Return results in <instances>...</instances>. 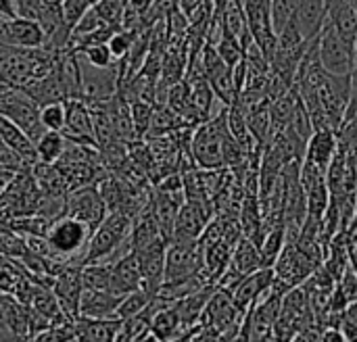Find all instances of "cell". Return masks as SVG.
<instances>
[{"instance_id": "obj_1", "label": "cell", "mask_w": 357, "mask_h": 342, "mask_svg": "<svg viewBox=\"0 0 357 342\" xmlns=\"http://www.w3.org/2000/svg\"><path fill=\"white\" fill-rule=\"evenodd\" d=\"M230 134L228 127V107L218 113V117H209L207 121L199 123L192 132V144H190V157L197 167L201 169H213L220 171L226 167L224 157V144Z\"/></svg>"}, {"instance_id": "obj_2", "label": "cell", "mask_w": 357, "mask_h": 342, "mask_svg": "<svg viewBox=\"0 0 357 342\" xmlns=\"http://www.w3.org/2000/svg\"><path fill=\"white\" fill-rule=\"evenodd\" d=\"M132 221H134V217L128 215L126 211H111V213H107V217L98 224V228L90 236V242L86 247L82 265L105 261L113 253H117L130 240Z\"/></svg>"}, {"instance_id": "obj_3", "label": "cell", "mask_w": 357, "mask_h": 342, "mask_svg": "<svg viewBox=\"0 0 357 342\" xmlns=\"http://www.w3.org/2000/svg\"><path fill=\"white\" fill-rule=\"evenodd\" d=\"M318 61L331 75H354L356 71V44L345 40L337 27L326 19L318 40Z\"/></svg>"}, {"instance_id": "obj_4", "label": "cell", "mask_w": 357, "mask_h": 342, "mask_svg": "<svg viewBox=\"0 0 357 342\" xmlns=\"http://www.w3.org/2000/svg\"><path fill=\"white\" fill-rule=\"evenodd\" d=\"M90 236H92V230L88 228V224H84L82 219H75L67 213L52 219L46 230V240L52 251V257L65 259V261L73 259L82 251L86 253Z\"/></svg>"}, {"instance_id": "obj_5", "label": "cell", "mask_w": 357, "mask_h": 342, "mask_svg": "<svg viewBox=\"0 0 357 342\" xmlns=\"http://www.w3.org/2000/svg\"><path fill=\"white\" fill-rule=\"evenodd\" d=\"M205 274V249L199 240H169L165 251V282L176 284Z\"/></svg>"}, {"instance_id": "obj_6", "label": "cell", "mask_w": 357, "mask_h": 342, "mask_svg": "<svg viewBox=\"0 0 357 342\" xmlns=\"http://www.w3.org/2000/svg\"><path fill=\"white\" fill-rule=\"evenodd\" d=\"M0 115L15 121L33 142L48 132L40 119V104L21 88H8L0 92Z\"/></svg>"}, {"instance_id": "obj_7", "label": "cell", "mask_w": 357, "mask_h": 342, "mask_svg": "<svg viewBox=\"0 0 357 342\" xmlns=\"http://www.w3.org/2000/svg\"><path fill=\"white\" fill-rule=\"evenodd\" d=\"M243 320H245V313L234 305L232 293L224 286H218L199 320V326L209 336H218L222 332H228L241 326Z\"/></svg>"}, {"instance_id": "obj_8", "label": "cell", "mask_w": 357, "mask_h": 342, "mask_svg": "<svg viewBox=\"0 0 357 342\" xmlns=\"http://www.w3.org/2000/svg\"><path fill=\"white\" fill-rule=\"evenodd\" d=\"M79 71H82V96L86 102H102L115 98L119 92V65L111 67H92L79 54Z\"/></svg>"}, {"instance_id": "obj_9", "label": "cell", "mask_w": 357, "mask_h": 342, "mask_svg": "<svg viewBox=\"0 0 357 342\" xmlns=\"http://www.w3.org/2000/svg\"><path fill=\"white\" fill-rule=\"evenodd\" d=\"M65 213L75 219H82L94 232L109 211L96 184H88L65 194Z\"/></svg>"}, {"instance_id": "obj_10", "label": "cell", "mask_w": 357, "mask_h": 342, "mask_svg": "<svg viewBox=\"0 0 357 342\" xmlns=\"http://www.w3.org/2000/svg\"><path fill=\"white\" fill-rule=\"evenodd\" d=\"M213 219V203L211 201H184L174 228L172 240H199L205 228Z\"/></svg>"}, {"instance_id": "obj_11", "label": "cell", "mask_w": 357, "mask_h": 342, "mask_svg": "<svg viewBox=\"0 0 357 342\" xmlns=\"http://www.w3.org/2000/svg\"><path fill=\"white\" fill-rule=\"evenodd\" d=\"M261 267H264V259H261L259 247L253 240L243 236L238 240V244L234 247V253H232V259L228 263V270L220 278L218 286H224V288L232 290L243 278H247L249 274H253V272H257Z\"/></svg>"}, {"instance_id": "obj_12", "label": "cell", "mask_w": 357, "mask_h": 342, "mask_svg": "<svg viewBox=\"0 0 357 342\" xmlns=\"http://www.w3.org/2000/svg\"><path fill=\"white\" fill-rule=\"evenodd\" d=\"M165 251H167L165 238H157L149 247L134 251L138 257L140 274H142V288L151 297H157L159 288L165 282Z\"/></svg>"}, {"instance_id": "obj_13", "label": "cell", "mask_w": 357, "mask_h": 342, "mask_svg": "<svg viewBox=\"0 0 357 342\" xmlns=\"http://www.w3.org/2000/svg\"><path fill=\"white\" fill-rule=\"evenodd\" d=\"M82 263H69L52 278V290L63 307V311L69 316V320H77L79 316V299L84 293V282H82Z\"/></svg>"}, {"instance_id": "obj_14", "label": "cell", "mask_w": 357, "mask_h": 342, "mask_svg": "<svg viewBox=\"0 0 357 342\" xmlns=\"http://www.w3.org/2000/svg\"><path fill=\"white\" fill-rule=\"evenodd\" d=\"M65 109H67V119H65V127L61 134L71 142L96 146L88 102L84 98H69V100H65Z\"/></svg>"}, {"instance_id": "obj_15", "label": "cell", "mask_w": 357, "mask_h": 342, "mask_svg": "<svg viewBox=\"0 0 357 342\" xmlns=\"http://www.w3.org/2000/svg\"><path fill=\"white\" fill-rule=\"evenodd\" d=\"M276 278V272L274 267H261L253 274H249L247 278H243L230 293H232V299H234V305L247 313L272 286Z\"/></svg>"}, {"instance_id": "obj_16", "label": "cell", "mask_w": 357, "mask_h": 342, "mask_svg": "<svg viewBox=\"0 0 357 342\" xmlns=\"http://www.w3.org/2000/svg\"><path fill=\"white\" fill-rule=\"evenodd\" d=\"M184 201H186L184 190H180V192H167V190L155 188V192L151 194V209H153L155 221L159 226L161 236L167 242L174 238L176 217H178V211H180V207H182Z\"/></svg>"}, {"instance_id": "obj_17", "label": "cell", "mask_w": 357, "mask_h": 342, "mask_svg": "<svg viewBox=\"0 0 357 342\" xmlns=\"http://www.w3.org/2000/svg\"><path fill=\"white\" fill-rule=\"evenodd\" d=\"M140 288H142V274H140L138 257L134 251L128 249V253H123L117 261H113L109 293H113L117 297H126Z\"/></svg>"}, {"instance_id": "obj_18", "label": "cell", "mask_w": 357, "mask_h": 342, "mask_svg": "<svg viewBox=\"0 0 357 342\" xmlns=\"http://www.w3.org/2000/svg\"><path fill=\"white\" fill-rule=\"evenodd\" d=\"M21 90L27 96H31L40 107L50 104V102H65V100H69V90H67V86H65V81L61 77L59 67H54L44 77L27 81L25 86H21Z\"/></svg>"}, {"instance_id": "obj_19", "label": "cell", "mask_w": 357, "mask_h": 342, "mask_svg": "<svg viewBox=\"0 0 357 342\" xmlns=\"http://www.w3.org/2000/svg\"><path fill=\"white\" fill-rule=\"evenodd\" d=\"M337 150H339L337 132L331 130V127H318V130H314V134H312V138L307 142L303 161L314 163V165H318L320 169L326 171L331 161L335 159Z\"/></svg>"}, {"instance_id": "obj_20", "label": "cell", "mask_w": 357, "mask_h": 342, "mask_svg": "<svg viewBox=\"0 0 357 342\" xmlns=\"http://www.w3.org/2000/svg\"><path fill=\"white\" fill-rule=\"evenodd\" d=\"M0 140L2 144H6L13 153H17L21 157V161L25 163V167H31L38 163V150H36V142L8 117L0 115Z\"/></svg>"}, {"instance_id": "obj_21", "label": "cell", "mask_w": 357, "mask_h": 342, "mask_svg": "<svg viewBox=\"0 0 357 342\" xmlns=\"http://www.w3.org/2000/svg\"><path fill=\"white\" fill-rule=\"evenodd\" d=\"M121 320L117 318H77L75 342H115Z\"/></svg>"}, {"instance_id": "obj_22", "label": "cell", "mask_w": 357, "mask_h": 342, "mask_svg": "<svg viewBox=\"0 0 357 342\" xmlns=\"http://www.w3.org/2000/svg\"><path fill=\"white\" fill-rule=\"evenodd\" d=\"M123 297H117L109 290H90L84 288L79 299V316L77 318H115Z\"/></svg>"}, {"instance_id": "obj_23", "label": "cell", "mask_w": 357, "mask_h": 342, "mask_svg": "<svg viewBox=\"0 0 357 342\" xmlns=\"http://www.w3.org/2000/svg\"><path fill=\"white\" fill-rule=\"evenodd\" d=\"M215 288H218V284H207V286L190 293L188 297H182V299L172 303L176 307L180 320H182V326L186 330L199 326V320H201V316H203V311H205V307H207V303H209Z\"/></svg>"}, {"instance_id": "obj_24", "label": "cell", "mask_w": 357, "mask_h": 342, "mask_svg": "<svg viewBox=\"0 0 357 342\" xmlns=\"http://www.w3.org/2000/svg\"><path fill=\"white\" fill-rule=\"evenodd\" d=\"M295 21L307 42H314L326 23V0H299Z\"/></svg>"}, {"instance_id": "obj_25", "label": "cell", "mask_w": 357, "mask_h": 342, "mask_svg": "<svg viewBox=\"0 0 357 342\" xmlns=\"http://www.w3.org/2000/svg\"><path fill=\"white\" fill-rule=\"evenodd\" d=\"M10 38L15 48H40L46 44V33L38 21L31 19H8Z\"/></svg>"}, {"instance_id": "obj_26", "label": "cell", "mask_w": 357, "mask_h": 342, "mask_svg": "<svg viewBox=\"0 0 357 342\" xmlns=\"http://www.w3.org/2000/svg\"><path fill=\"white\" fill-rule=\"evenodd\" d=\"M190 330V328H188ZM151 332L159 339L161 342H174L176 339H180L186 328L182 326V320L176 311L174 305H165L161 307L151 322Z\"/></svg>"}, {"instance_id": "obj_27", "label": "cell", "mask_w": 357, "mask_h": 342, "mask_svg": "<svg viewBox=\"0 0 357 342\" xmlns=\"http://www.w3.org/2000/svg\"><path fill=\"white\" fill-rule=\"evenodd\" d=\"M65 146H67V138H65L61 132H52V130H48V132H46V134L36 142L38 161H40V163L54 165V163L63 157Z\"/></svg>"}, {"instance_id": "obj_28", "label": "cell", "mask_w": 357, "mask_h": 342, "mask_svg": "<svg viewBox=\"0 0 357 342\" xmlns=\"http://www.w3.org/2000/svg\"><path fill=\"white\" fill-rule=\"evenodd\" d=\"M284 244H287V228H284V224H278V226H274V228H270L266 232V238H264V242L259 247L264 267H274V263H276L278 255L282 253Z\"/></svg>"}, {"instance_id": "obj_29", "label": "cell", "mask_w": 357, "mask_h": 342, "mask_svg": "<svg viewBox=\"0 0 357 342\" xmlns=\"http://www.w3.org/2000/svg\"><path fill=\"white\" fill-rule=\"evenodd\" d=\"M111 272L113 263L111 261H98V263H88L82 267V282L84 288L90 290H109L111 288Z\"/></svg>"}, {"instance_id": "obj_30", "label": "cell", "mask_w": 357, "mask_h": 342, "mask_svg": "<svg viewBox=\"0 0 357 342\" xmlns=\"http://www.w3.org/2000/svg\"><path fill=\"white\" fill-rule=\"evenodd\" d=\"M153 299H155V297H151L144 288L134 290V293H130V295H126V297L121 299V303H119V307H117V311H115V318H117V320H128V318H132V316H138L140 311H144V309L151 305Z\"/></svg>"}, {"instance_id": "obj_31", "label": "cell", "mask_w": 357, "mask_h": 342, "mask_svg": "<svg viewBox=\"0 0 357 342\" xmlns=\"http://www.w3.org/2000/svg\"><path fill=\"white\" fill-rule=\"evenodd\" d=\"M92 8L96 10V15L100 17V21L105 25L121 27L123 25L126 10H128V0H100Z\"/></svg>"}, {"instance_id": "obj_32", "label": "cell", "mask_w": 357, "mask_h": 342, "mask_svg": "<svg viewBox=\"0 0 357 342\" xmlns=\"http://www.w3.org/2000/svg\"><path fill=\"white\" fill-rule=\"evenodd\" d=\"M299 8V0H270V15H272V27L278 36V31H282L287 27V23H291L297 15Z\"/></svg>"}, {"instance_id": "obj_33", "label": "cell", "mask_w": 357, "mask_h": 342, "mask_svg": "<svg viewBox=\"0 0 357 342\" xmlns=\"http://www.w3.org/2000/svg\"><path fill=\"white\" fill-rule=\"evenodd\" d=\"M75 322L65 324H50L46 330L38 332L36 336L27 339V342H75Z\"/></svg>"}, {"instance_id": "obj_34", "label": "cell", "mask_w": 357, "mask_h": 342, "mask_svg": "<svg viewBox=\"0 0 357 342\" xmlns=\"http://www.w3.org/2000/svg\"><path fill=\"white\" fill-rule=\"evenodd\" d=\"M73 50L92 67H111L117 63L107 44H94V46H84V48H73Z\"/></svg>"}, {"instance_id": "obj_35", "label": "cell", "mask_w": 357, "mask_h": 342, "mask_svg": "<svg viewBox=\"0 0 357 342\" xmlns=\"http://www.w3.org/2000/svg\"><path fill=\"white\" fill-rule=\"evenodd\" d=\"M130 113H132V123H134L136 136H144L149 132V127H151L155 104L144 102V100H136V102L130 104Z\"/></svg>"}, {"instance_id": "obj_36", "label": "cell", "mask_w": 357, "mask_h": 342, "mask_svg": "<svg viewBox=\"0 0 357 342\" xmlns=\"http://www.w3.org/2000/svg\"><path fill=\"white\" fill-rule=\"evenodd\" d=\"M40 119L44 123L46 130L52 132H63L65 127V119H67V109L65 102H50L40 107Z\"/></svg>"}, {"instance_id": "obj_37", "label": "cell", "mask_w": 357, "mask_h": 342, "mask_svg": "<svg viewBox=\"0 0 357 342\" xmlns=\"http://www.w3.org/2000/svg\"><path fill=\"white\" fill-rule=\"evenodd\" d=\"M138 33H140V31H132V29H123V27H121L119 31H115V33L111 36V40L107 42V46H109L111 54L115 56V61H121V59L132 50V46H134Z\"/></svg>"}, {"instance_id": "obj_38", "label": "cell", "mask_w": 357, "mask_h": 342, "mask_svg": "<svg viewBox=\"0 0 357 342\" xmlns=\"http://www.w3.org/2000/svg\"><path fill=\"white\" fill-rule=\"evenodd\" d=\"M88 0H63V23L69 31L79 23V19L88 13Z\"/></svg>"}, {"instance_id": "obj_39", "label": "cell", "mask_w": 357, "mask_h": 342, "mask_svg": "<svg viewBox=\"0 0 357 342\" xmlns=\"http://www.w3.org/2000/svg\"><path fill=\"white\" fill-rule=\"evenodd\" d=\"M105 23L100 21V17L96 15V10L90 6L88 8V13L79 19V23L73 27V31H71V44L75 42V40H79V38H84V36H88V33H92V31H96V29H100Z\"/></svg>"}, {"instance_id": "obj_40", "label": "cell", "mask_w": 357, "mask_h": 342, "mask_svg": "<svg viewBox=\"0 0 357 342\" xmlns=\"http://www.w3.org/2000/svg\"><path fill=\"white\" fill-rule=\"evenodd\" d=\"M15 8H17V17H21V19L40 21L44 4H42V0H15Z\"/></svg>"}, {"instance_id": "obj_41", "label": "cell", "mask_w": 357, "mask_h": 342, "mask_svg": "<svg viewBox=\"0 0 357 342\" xmlns=\"http://www.w3.org/2000/svg\"><path fill=\"white\" fill-rule=\"evenodd\" d=\"M337 288L345 295V299L349 303H356L357 301V272L349 265L347 272L343 274V278L337 282Z\"/></svg>"}, {"instance_id": "obj_42", "label": "cell", "mask_w": 357, "mask_h": 342, "mask_svg": "<svg viewBox=\"0 0 357 342\" xmlns=\"http://www.w3.org/2000/svg\"><path fill=\"white\" fill-rule=\"evenodd\" d=\"M320 342H347V339H345V334L341 332V328L326 326V328H322V332H320Z\"/></svg>"}, {"instance_id": "obj_43", "label": "cell", "mask_w": 357, "mask_h": 342, "mask_svg": "<svg viewBox=\"0 0 357 342\" xmlns=\"http://www.w3.org/2000/svg\"><path fill=\"white\" fill-rule=\"evenodd\" d=\"M0 17H4V19H17L15 0H0Z\"/></svg>"}, {"instance_id": "obj_44", "label": "cell", "mask_w": 357, "mask_h": 342, "mask_svg": "<svg viewBox=\"0 0 357 342\" xmlns=\"http://www.w3.org/2000/svg\"><path fill=\"white\" fill-rule=\"evenodd\" d=\"M153 2H155V0H128L130 8L136 10L138 15H144V13L153 6Z\"/></svg>"}, {"instance_id": "obj_45", "label": "cell", "mask_w": 357, "mask_h": 342, "mask_svg": "<svg viewBox=\"0 0 357 342\" xmlns=\"http://www.w3.org/2000/svg\"><path fill=\"white\" fill-rule=\"evenodd\" d=\"M247 316V313H245ZM232 342H251V336H249V324H247V318L243 320V326H241V330L236 332V336H234V341Z\"/></svg>"}, {"instance_id": "obj_46", "label": "cell", "mask_w": 357, "mask_h": 342, "mask_svg": "<svg viewBox=\"0 0 357 342\" xmlns=\"http://www.w3.org/2000/svg\"><path fill=\"white\" fill-rule=\"evenodd\" d=\"M0 342H23V339H19L17 334H13L10 330L0 328Z\"/></svg>"}, {"instance_id": "obj_47", "label": "cell", "mask_w": 357, "mask_h": 342, "mask_svg": "<svg viewBox=\"0 0 357 342\" xmlns=\"http://www.w3.org/2000/svg\"><path fill=\"white\" fill-rule=\"evenodd\" d=\"M136 342H161V341H159V339H157V336H155V334H153L151 330H149V332H146L144 336H140V339H138Z\"/></svg>"}, {"instance_id": "obj_48", "label": "cell", "mask_w": 357, "mask_h": 342, "mask_svg": "<svg viewBox=\"0 0 357 342\" xmlns=\"http://www.w3.org/2000/svg\"><path fill=\"white\" fill-rule=\"evenodd\" d=\"M293 342H305V336H303V334H299V336H297Z\"/></svg>"}, {"instance_id": "obj_49", "label": "cell", "mask_w": 357, "mask_h": 342, "mask_svg": "<svg viewBox=\"0 0 357 342\" xmlns=\"http://www.w3.org/2000/svg\"><path fill=\"white\" fill-rule=\"evenodd\" d=\"M96 2H100V0H88V4H90V6H94Z\"/></svg>"}, {"instance_id": "obj_50", "label": "cell", "mask_w": 357, "mask_h": 342, "mask_svg": "<svg viewBox=\"0 0 357 342\" xmlns=\"http://www.w3.org/2000/svg\"><path fill=\"white\" fill-rule=\"evenodd\" d=\"M356 71H357V38H356Z\"/></svg>"}, {"instance_id": "obj_51", "label": "cell", "mask_w": 357, "mask_h": 342, "mask_svg": "<svg viewBox=\"0 0 357 342\" xmlns=\"http://www.w3.org/2000/svg\"><path fill=\"white\" fill-rule=\"evenodd\" d=\"M0 142H2V140H0Z\"/></svg>"}]
</instances>
